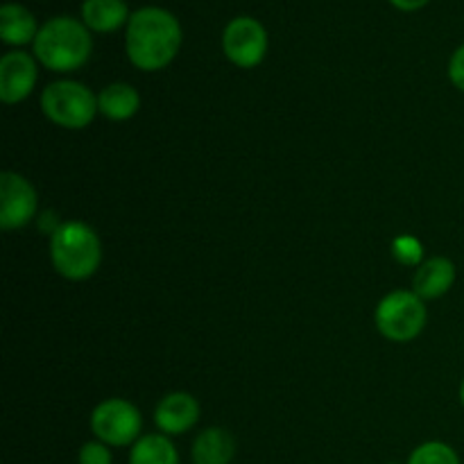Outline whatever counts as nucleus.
<instances>
[{"mask_svg":"<svg viewBox=\"0 0 464 464\" xmlns=\"http://www.w3.org/2000/svg\"><path fill=\"white\" fill-rule=\"evenodd\" d=\"M127 57L140 71H161L181 48V25L161 7H143L127 23Z\"/></svg>","mask_w":464,"mask_h":464,"instance_id":"nucleus-1","label":"nucleus"},{"mask_svg":"<svg viewBox=\"0 0 464 464\" xmlns=\"http://www.w3.org/2000/svg\"><path fill=\"white\" fill-rule=\"evenodd\" d=\"M32 48L36 62L48 71L71 72L89 62L93 41L84 23L71 16H57L41 25Z\"/></svg>","mask_w":464,"mask_h":464,"instance_id":"nucleus-2","label":"nucleus"},{"mask_svg":"<svg viewBox=\"0 0 464 464\" xmlns=\"http://www.w3.org/2000/svg\"><path fill=\"white\" fill-rule=\"evenodd\" d=\"M50 263L63 279H91L102 263V243L86 222H63L50 234Z\"/></svg>","mask_w":464,"mask_h":464,"instance_id":"nucleus-3","label":"nucleus"},{"mask_svg":"<svg viewBox=\"0 0 464 464\" xmlns=\"http://www.w3.org/2000/svg\"><path fill=\"white\" fill-rule=\"evenodd\" d=\"M41 111L63 130H84L93 122L98 111V95L91 93L82 82L59 80L53 82L41 93Z\"/></svg>","mask_w":464,"mask_h":464,"instance_id":"nucleus-4","label":"nucleus"},{"mask_svg":"<svg viewBox=\"0 0 464 464\" xmlns=\"http://www.w3.org/2000/svg\"><path fill=\"white\" fill-rule=\"evenodd\" d=\"M429 313L424 299L412 290H394L385 295L374 313L376 329L392 343H411L424 331Z\"/></svg>","mask_w":464,"mask_h":464,"instance_id":"nucleus-5","label":"nucleus"},{"mask_svg":"<svg viewBox=\"0 0 464 464\" xmlns=\"http://www.w3.org/2000/svg\"><path fill=\"white\" fill-rule=\"evenodd\" d=\"M143 417L134 403L125 399H107L91 412V430L107 447H127L136 444L143 435Z\"/></svg>","mask_w":464,"mask_h":464,"instance_id":"nucleus-6","label":"nucleus"},{"mask_svg":"<svg viewBox=\"0 0 464 464\" xmlns=\"http://www.w3.org/2000/svg\"><path fill=\"white\" fill-rule=\"evenodd\" d=\"M222 48L227 59L238 68H254L266 59L267 32L256 18L238 16L225 27Z\"/></svg>","mask_w":464,"mask_h":464,"instance_id":"nucleus-7","label":"nucleus"},{"mask_svg":"<svg viewBox=\"0 0 464 464\" xmlns=\"http://www.w3.org/2000/svg\"><path fill=\"white\" fill-rule=\"evenodd\" d=\"M39 207L36 188L18 172L0 175V227L5 231L23 229L30 225Z\"/></svg>","mask_w":464,"mask_h":464,"instance_id":"nucleus-8","label":"nucleus"},{"mask_svg":"<svg viewBox=\"0 0 464 464\" xmlns=\"http://www.w3.org/2000/svg\"><path fill=\"white\" fill-rule=\"evenodd\" d=\"M36 57L14 50L0 59V100L5 104H18L34 91Z\"/></svg>","mask_w":464,"mask_h":464,"instance_id":"nucleus-9","label":"nucleus"},{"mask_svg":"<svg viewBox=\"0 0 464 464\" xmlns=\"http://www.w3.org/2000/svg\"><path fill=\"white\" fill-rule=\"evenodd\" d=\"M199 421V403L188 392H170L159 401L154 411V424L163 435L188 433Z\"/></svg>","mask_w":464,"mask_h":464,"instance_id":"nucleus-10","label":"nucleus"},{"mask_svg":"<svg viewBox=\"0 0 464 464\" xmlns=\"http://www.w3.org/2000/svg\"><path fill=\"white\" fill-rule=\"evenodd\" d=\"M456 284V266L447 256H433L417 267V275L412 279V293L420 295L424 302L440 299L451 290Z\"/></svg>","mask_w":464,"mask_h":464,"instance_id":"nucleus-11","label":"nucleus"},{"mask_svg":"<svg viewBox=\"0 0 464 464\" xmlns=\"http://www.w3.org/2000/svg\"><path fill=\"white\" fill-rule=\"evenodd\" d=\"M39 30L34 14L23 5L7 3L0 7V39L7 45L34 44Z\"/></svg>","mask_w":464,"mask_h":464,"instance_id":"nucleus-12","label":"nucleus"},{"mask_svg":"<svg viewBox=\"0 0 464 464\" xmlns=\"http://www.w3.org/2000/svg\"><path fill=\"white\" fill-rule=\"evenodd\" d=\"M236 456V440L227 429L202 430L193 442V464H231Z\"/></svg>","mask_w":464,"mask_h":464,"instance_id":"nucleus-13","label":"nucleus"},{"mask_svg":"<svg viewBox=\"0 0 464 464\" xmlns=\"http://www.w3.org/2000/svg\"><path fill=\"white\" fill-rule=\"evenodd\" d=\"M140 109L139 91L125 82H116L100 91L98 111L109 121H130Z\"/></svg>","mask_w":464,"mask_h":464,"instance_id":"nucleus-14","label":"nucleus"},{"mask_svg":"<svg viewBox=\"0 0 464 464\" xmlns=\"http://www.w3.org/2000/svg\"><path fill=\"white\" fill-rule=\"evenodd\" d=\"M130 16L125 0H84L82 5V18L89 30L100 32V34H109L122 27Z\"/></svg>","mask_w":464,"mask_h":464,"instance_id":"nucleus-15","label":"nucleus"},{"mask_svg":"<svg viewBox=\"0 0 464 464\" xmlns=\"http://www.w3.org/2000/svg\"><path fill=\"white\" fill-rule=\"evenodd\" d=\"M130 464H179V453L168 435H143L131 447Z\"/></svg>","mask_w":464,"mask_h":464,"instance_id":"nucleus-16","label":"nucleus"},{"mask_svg":"<svg viewBox=\"0 0 464 464\" xmlns=\"http://www.w3.org/2000/svg\"><path fill=\"white\" fill-rule=\"evenodd\" d=\"M408 464H460V458L449 444L426 442L411 453Z\"/></svg>","mask_w":464,"mask_h":464,"instance_id":"nucleus-17","label":"nucleus"},{"mask_svg":"<svg viewBox=\"0 0 464 464\" xmlns=\"http://www.w3.org/2000/svg\"><path fill=\"white\" fill-rule=\"evenodd\" d=\"M392 256L403 266H420L424 258V245L415 236H399L392 240Z\"/></svg>","mask_w":464,"mask_h":464,"instance_id":"nucleus-18","label":"nucleus"},{"mask_svg":"<svg viewBox=\"0 0 464 464\" xmlns=\"http://www.w3.org/2000/svg\"><path fill=\"white\" fill-rule=\"evenodd\" d=\"M111 451L104 442L95 440V442H86L80 449V464H111Z\"/></svg>","mask_w":464,"mask_h":464,"instance_id":"nucleus-19","label":"nucleus"},{"mask_svg":"<svg viewBox=\"0 0 464 464\" xmlns=\"http://www.w3.org/2000/svg\"><path fill=\"white\" fill-rule=\"evenodd\" d=\"M449 80L464 93V44L453 53L451 62H449Z\"/></svg>","mask_w":464,"mask_h":464,"instance_id":"nucleus-20","label":"nucleus"},{"mask_svg":"<svg viewBox=\"0 0 464 464\" xmlns=\"http://www.w3.org/2000/svg\"><path fill=\"white\" fill-rule=\"evenodd\" d=\"M394 7L403 9V12H415V9H421L424 5H429V0H390Z\"/></svg>","mask_w":464,"mask_h":464,"instance_id":"nucleus-21","label":"nucleus"},{"mask_svg":"<svg viewBox=\"0 0 464 464\" xmlns=\"http://www.w3.org/2000/svg\"><path fill=\"white\" fill-rule=\"evenodd\" d=\"M460 401H462V406H464V379H462V385H460Z\"/></svg>","mask_w":464,"mask_h":464,"instance_id":"nucleus-22","label":"nucleus"}]
</instances>
